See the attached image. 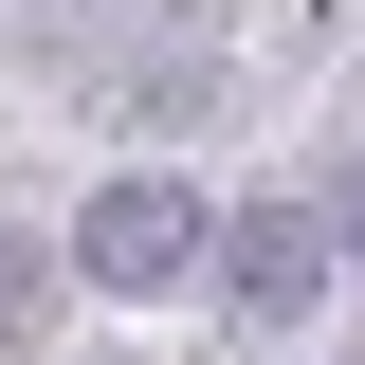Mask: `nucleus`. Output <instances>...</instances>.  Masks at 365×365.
<instances>
[{
    "label": "nucleus",
    "mask_w": 365,
    "mask_h": 365,
    "mask_svg": "<svg viewBox=\"0 0 365 365\" xmlns=\"http://www.w3.org/2000/svg\"><path fill=\"white\" fill-rule=\"evenodd\" d=\"M201 220H220V201H201L182 165H110L73 201V256L55 274H91V292H182V274H201Z\"/></svg>",
    "instance_id": "f257e3e1"
},
{
    "label": "nucleus",
    "mask_w": 365,
    "mask_h": 365,
    "mask_svg": "<svg viewBox=\"0 0 365 365\" xmlns=\"http://www.w3.org/2000/svg\"><path fill=\"white\" fill-rule=\"evenodd\" d=\"M37 292H55V256H19V237H0V329H37Z\"/></svg>",
    "instance_id": "7ed1b4c3"
},
{
    "label": "nucleus",
    "mask_w": 365,
    "mask_h": 365,
    "mask_svg": "<svg viewBox=\"0 0 365 365\" xmlns=\"http://www.w3.org/2000/svg\"><path fill=\"white\" fill-rule=\"evenodd\" d=\"M329 256H365V165H347V237H329Z\"/></svg>",
    "instance_id": "20e7f679"
},
{
    "label": "nucleus",
    "mask_w": 365,
    "mask_h": 365,
    "mask_svg": "<svg viewBox=\"0 0 365 365\" xmlns=\"http://www.w3.org/2000/svg\"><path fill=\"white\" fill-rule=\"evenodd\" d=\"M201 274H220V311L292 329L329 292V220H311V201H237V220H201Z\"/></svg>",
    "instance_id": "f03ea898"
}]
</instances>
